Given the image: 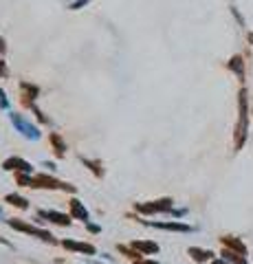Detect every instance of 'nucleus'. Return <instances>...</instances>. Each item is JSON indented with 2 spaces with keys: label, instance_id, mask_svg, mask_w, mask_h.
Returning a JSON list of instances; mask_svg holds the SVG:
<instances>
[{
  "label": "nucleus",
  "instance_id": "obj_1",
  "mask_svg": "<svg viewBox=\"0 0 253 264\" xmlns=\"http://www.w3.org/2000/svg\"><path fill=\"white\" fill-rule=\"evenodd\" d=\"M18 183L27 185V187H46V189H66V191H75L73 185L59 183L55 178L46 176V174H38V176H29V174H20L18 176Z\"/></svg>",
  "mask_w": 253,
  "mask_h": 264
},
{
  "label": "nucleus",
  "instance_id": "obj_2",
  "mask_svg": "<svg viewBox=\"0 0 253 264\" xmlns=\"http://www.w3.org/2000/svg\"><path fill=\"white\" fill-rule=\"evenodd\" d=\"M246 125H249V117H246V91H240V119H238V128H236V150L242 148V143L246 139Z\"/></svg>",
  "mask_w": 253,
  "mask_h": 264
},
{
  "label": "nucleus",
  "instance_id": "obj_3",
  "mask_svg": "<svg viewBox=\"0 0 253 264\" xmlns=\"http://www.w3.org/2000/svg\"><path fill=\"white\" fill-rule=\"evenodd\" d=\"M9 119H11V123L16 125V130L20 132L22 137H27V139H31V141H38V139H40V130L35 128V125L29 123L22 115H18V112H11Z\"/></svg>",
  "mask_w": 253,
  "mask_h": 264
},
{
  "label": "nucleus",
  "instance_id": "obj_4",
  "mask_svg": "<svg viewBox=\"0 0 253 264\" xmlns=\"http://www.w3.org/2000/svg\"><path fill=\"white\" fill-rule=\"evenodd\" d=\"M9 227H14V229L18 231H22V233H29V236H35V238H40V240H44V242H53V236L49 231H44V229H38V227H33V225H27V223H22V220H9Z\"/></svg>",
  "mask_w": 253,
  "mask_h": 264
},
{
  "label": "nucleus",
  "instance_id": "obj_5",
  "mask_svg": "<svg viewBox=\"0 0 253 264\" xmlns=\"http://www.w3.org/2000/svg\"><path fill=\"white\" fill-rule=\"evenodd\" d=\"M172 198H163V201H156V203H139L137 212L141 214H159V212H172Z\"/></svg>",
  "mask_w": 253,
  "mask_h": 264
},
{
  "label": "nucleus",
  "instance_id": "obj_6",
  "mask_svg": "<svg viewBox=\"0 0 253 264\" xmlns=\"http://www.w3.org/2000/svg\"><path fill=\"white\" fill-rule=\"evenodd\" d=\"M38 216H40V218H46V220H53V223H57V225H66V227L71 225L69 216H64L59 212H53V209H40Z\"/></svg>",
  "mask_w": 253,
  "mask_h": 264
},
{
  "label": "nucleus",
  "instance_id": "obj_7",
  "mask_svg": "<svg viewBox=\"0 0 253 264\" xmlns=\"http://www.w3.org/2000/svg\"><path fill=\"white\" fill-rule=\"evenodd\" d=\"M5 170H18V172H22V174H31V163H27V161H22V159H7L5 161Z\"/></svg>",
  "mask_w": 253,
  "mask_h": 264
},
{
  "label": "nucleus",
  "instance_id": "obj_8",
  "mask_svg": "<svg viewBox=\"0 0 253 264\" xmlns=\"http://www.w3.org/2000/svg\"><path fill=\"white\" fill-rule=\"evenodd\" d=\"M64 247L71 249V251H80V253H88V255H95L97 253V249L93 247V244H86V242H75V240H64Z\"/></svg>",
  "mask_w": 253,
  "mask_h": 264
},
{
  "label": "nucleus",
  "instance_id": "obj_9",
  "mask_svg": "<svg viewBox=\"0 0 253 264\" xmlns=\"http://www.w3.org/2000/svg\"><path fill=\"white\" fill-rule=\"evenodd\" d=\"M150 227H159V229H170V231H192V227L180 225V223H146Z\"/></svg>",
  "mask_w": 253,
  "mask_h": 264
},
{
  "label": "nucleus",
  "instance_id": "obj_10",
  "mask_svg": "<svg viewBox=\"0 0 253 264\" xmlns=\"http://www.w3.org/2000/svg\"><path fill=\"white\" fill-rule=\"evenodd\" d=\"M132 249L141 251V253H156V251H159V244H156V242H141V240H135V242H132Z\"/></svg>",
  "mask_w": 253,
  "mask_h": 264
},
{
  "label": "nucleus",
  "instance_id": "obj_11",
  "mask_svg": "<svg viewBox=\"0 0 253 264\" xmlns=\"http://www.w3.org/2000/svg\"><path fill=\"white\" fill-rule=\"evenodd\" d=\"M71 212H73V216H75V218L84 220V223H86V220H88V212H86V207H84L82 203L77 201V198H73V201H71Z\"/></svg>",
  "mask_w": 253,
  "mask_h": 264
},
{
  "label": "nucleus",
  "instance_id": "obj_12",
  "mask_svg": "<svg viewBox=\"0 0 253 264\" xmlns=\"http://www.w3.org/2000/svg\"><path fill=\"white\" fill-rule=\"evenodd\" d=\"M229 71H233L238 77H244V62H242V57L240 55H236V57H231L229 59Z\"/></svg>",
  "mask_w": 253,
  "mask_h": 264
},
{
  "label": "nucleus",
  "instance_id": "obj_13",
  "mask_svg": "<svg viewBox=\"0 0 253 264\" xmlns=\"http://www.w3.org/2000/svg\"><path fill=\"white\" fill-rule=\"evenodd\" d=\"M222 244L229 247V249H233V251H238V253H246V247L236 238H222Z\"/></svg>",
  "mask_w": 253,
  "mask_h": 264
},
{
  "label": "nucleus",
  "instance_id": "obj_14",
  "mask_svg": "<svg viewBox=\"0 0 253 264\" xmlns=\"http://www.w3.org/2000/svg\"><path fill=\"white\" fill-rule=\"evenodd\" d=\"M189 255L194 257L196 262H205V260H209V257H212L214 253H212V251H205V249H198V247H192V249H189Z\"/></svg>",
  "mask_w": 253,
  "mask_h": 264
},
{
  "label": "nucleus",
  "instance_id": "obj_15",
  "mask_svg": "<svg viewBox=\"0 0 253 264\" xmlns=\"http://www.w3.org/2000/svg\"><path fill=\"white\" fill-rule=\"evenodd\" d=\"M7 203H11V205H16V207H20V209H27L29 207L27 198H22V196H18V194H9L7 196Z\"/></svg>",
  "mask_w": 253,
  "mask_h": 264
},
{
  "label": "nucleus",
  "instance_id": "obj_16",
  "mask_svg": "<svg viewBox=\"0 0 253 264\" xmlns=\"http://www.w3.org/2000/svg\"><path fill=\"white\" fill-rule=\"evenodd\" d=\"M51 143H53V148H55L57 157H62V154H64V150H66V146L62 143V139H59L57 135H51Z\"/></svg>",
  "mask_w": 253,
  "mask_h": 264
},
{
  "label": "nucleus",
  "instance_id": "obj_17",
  "mask_svg": "<svg viewBox=\"0 0 253 264\" xmlns=\"http://www.w3.org/2000/svg\"><path fill=\"white\" fill-rule=\"evenodd\" d=\"M0 108H5V110H7L9 108V99L5 97V93H3V88H0Z\"/></svg>",
  "mask_w": 253,
  "mask_h": 264
},
{
  "label": "nucleus",
  "instance_id": "obj_18",
  "mask_svg": "<svg viewBox=\"0 0 253 264\" xmlns=\"http://www.w3.org/2000/svg\"><path fill=\"white\" fill-rule=\"evenodd\" d=\"M86 3H88V0H75V3L71 5V9H80L82 5H86Z\"/></svg>",
  "mask_w": 253,
  "mask_h": 264
},
{
  "label": "nucleus",
  "instance_id": "obj_19",
  "mask_svg": "<svg viewBox=\"0 0 253 264\" xmlns=\"http://www.w3.org/2000/svg\"><path fill=\"white\" fill-rule=\"evenodd\" d=\"M88 231H93V233H99L101 229H99V227H97V225H88Z\"/></svg>",
  "mask_w": 253,
  "mask_h": 264
},
{
  "label": "nucleus",
  "instance_id": "obj_20",
  "mask_svg": "<svg viewBox=\"0 0 253 264\" xmlns=\"http://www.w3.org/2000/svg\"><path fill=\"white\" fill-rule=\"evenodd\" d=\"M5 75H7V69H5L3 62H0V77H5Z\"/></svg>",
  "mask_w": 253,
  "mask_h": 264
},
{
  "label": "nucleus",
  "instance_id": "obj_21",
  "mask_svg": "<svg viewBox=\"0 0 253 264\" xmlns=\"http://www.w3.org/2000/svg\"><path fill=\"white\" fill-rule=\"evenodd\" d=\"M212 264H231V262H229V260H225V257H222V260H214Z\"/></svg>",
  "mask_w": 253,
  "mask_h": 264
},
{
  "label": "nucleus",
  "instance_id": "obj_22",
  "mask_svg": "<svg viewBox=\"0 0 253 264\" xmlns=\"http://www.w3.org/2000/svg\"><path fill=\"white\" fill-rule=\"evenodd\" d=\"M135 264H159V262H152V260H139V262H135Z\"/></svg>",
  "mask_w": 253,
  "mask_h": 264
},
{
  "label": "nucleus",
  "instance_id": "obj_23",
  "mask_svg": "<svg viewBox=\"0 0 253 264\" xmlns=\"http://www.w3.org/2000/svg\"><path fill=\"white\" fill-rule=\"evenodd\" d=\"M5 51V42H3V38H0V53Z\"/></svg>",
  "mask_w": 253,
  "mask_h": 264
},
{
  "label": "nucleus",
  "instance_id": "obj_24",
  "mask_svg": "<svg viewBox=\"0 0 253 264\" xmlns=\"http://www.w3.org/2000/svg\"><path fill=\"white\" fill-rule=\"evenodd\" d=\"M249 40H251V42H253V33H251V35H249Z\"/></svg>",
  "mask_w": 253,
  "mask_h": 264
},
{
  "label": "nucleus",
  "instance_id": "obj_25",
  "mask_svg": "<svg viewBox=\"0 0 253 264\" xmlns=\"http://www.w3.org/2000/svg\"><path fill=\"white\" fill-rule=\"evenodd\" d=\"M0 216H3V209H0Z\"/></svg>",
  "mask_w": 253,
  "mask_h": 264
}]
</instances>
